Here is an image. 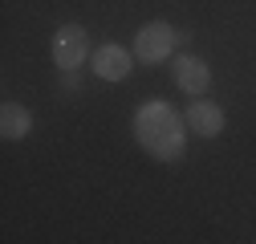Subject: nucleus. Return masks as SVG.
Listing matches in <instances>:
<instances>
[{"mask_svg":"<svg viewBox=\"0 0 256 244\" xmlns=\"http://www.w3.org/2000/svg\"><path fill=\"white\" fill-rule=\"evenodd\" d=\"M183 118H187V130L200 134V138H216L224 130V122H228V118H224V106L220 102H208V98H196V102L187 106Z\"/></svg>","mask_w":256,"mask_h":244,"instance_id":"6","label":"nucleus"},{"mask_svg":"<svg viewBox=\"0 0 256 244\" xmlns=\"http://www.w3.org/2000/svg\"><path fill=\"white\" fill-rule=\"evenodd\" d=\"M175 86L183 90V94H191V98H204L208 90H212L208 61H204V57H191V53L175 57Z\"/></svg>","mask_w":256,"mask_h":244,"instance_id":"5","label":"nucleus"},{"mask_svg":"<svg viewBox=\"0 0 256 244\" xmlns=\"http://www.w3.org/2000/svg\"><path fill=\"white\" fill-rule=\"evenodd\" d=\"M49 53H53V66H57L61 74H74V70H82V66H86V57H90V33H86L78 20L61 24L57 33H53Z\"/></svg>","mask_w":256,"mask_h":244,"instance_id":"3","label":"nucleus"},{"mask_svg":"<svg viewBox=\"0 0 256 244\" xmlns=\"http://www.w3.org/2000/svg\"><path fill=\"white\" fill-rule=\"evenodd\" d=\"M130 130L154 163H179L187 150V118L163 98H146L130 118Z\"/></svg>","mask_w":256,"mask_h":244,"instance_id":"1","label":"nucleus"},{"mask_svg":"<svg viewBox=\"0 0 256 244\" xmlns=\"http://www.w3.org/2000/svg\"><path fill=\"white\" fill-rule=\"evenodd\" d=\"M130 66H134V53L114 45V41H106V45H98L90 53V70L98 74L102 82H126L130 78Z\"/></svg>","mask_w":256,"mask_h":244,"instance_id":"4","label":"nucleus"},{"mask_svg":"<svg viewBox=\"0 0 256 244\" xmlns=\"http://www.w3.org/2000/svg\"><path fill=\"white\" fill-rule=\"evenodd\" d=\"M183 41V33L171 24V20H146L138 33H134V57L146 61V66H158L175 53V45Z\"/></svg>","mask_w":256,"mask_h":244,"instance_id":"2","label":"nucleus"},{"mask_svg":"<svg viewBox=\"0 0 256 244\" xmlns=\"http://www.w3.org/2000/svg\"><path fill=\"white\" fill-rule=\"evenodd\" d=\"M0 134H4L8 142H20L33 134V110L20 106V102H4L0 106Z\"/></svg>","mask_w":256,"mask_h":244,"instance_id":"7","label":"nucleus"}]
</instances>
